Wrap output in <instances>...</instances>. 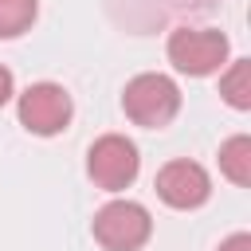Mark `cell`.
I'll return each mask as SVG.
<instances>
[{
  "mask_svg": "<svg viewBox=\"0 0 251 251\" xmlns=\"http://www.w3.org/2000/svg\"><path fill=\"white\" fill-rule=\"evenodd\" d=\"M122 106L137 126L161 129V126H169L176 118L180 90H176V82L169 75H137V78H129L126 94H122Z\"/></svg>",
  "mask_w": 251,
  "mask_h": 251,
  "instance_id": "cell-1",
  "label": "cell"
},
{
  "mask_svg": "<svg viewBox=\"0 0 251 251\" xmlns=\"http://www.w3.org/2000/svg\"><path fill=\"white\" fill-rule=\"evenodd\" d=\"M153 231V220L133 200H114L94 212V239L106 251H137Z\"/></svg>",
  "mask_w": 251,
  "mask_h": 251,
  "instance_id": "cell-2",
  "label": "cell"
},
{
  "mask_svg": "<svg viewBox=\"0 0 251 251\" xmlns=\"http://www.w3.org/2000/svg\"><path fill=\"white\" fill-rule=\"evenodd\" d=\"M169 59L184 75H212L227 59V35L216 27H176L169 35Z\"/></svg>",
  "mask_w": 251,
  "mask_h": 251,
  "instance_id": "cell-3",
  "label": "cell"
},
{
  "mask_svg": "<svg viewBox=\"0 0 251 251\" xmlns=\"http://www.w3.org/2000/svg\"><path fill=\"white\" fill-rule=\"evenodd\" d=\"M86 173L98 188H126L133 176H137V149L133 141H126L122 133H106L90 145V157H86Z\"/></svg>",
  "mask_w": 251,
  "mask_h": 251,
  "instance_id": "cell-4",
  "label": "cell"
},
{
  "mask_svg": "<svg viewBox=\"0 0 251 251\" xmlns=\"http://www.w3.org/2000/svg\"><path fill=\"white\" fill-rule=\"evenodd\" d=\"M20 122L24 129L39 133V137H51L59 129H67L71 122V94L55 82H35L20 94Z\"/></svg>",
  "mask_w": 251,
  "mask_h": 251,
  "instance_id": "cell-5",
  "label": "cell"
},
{
  "mask_svg": "<svg viewBox=\"0 0 251 251\" xmlns=\"http://www.w3.org/2000/svg\"><path fill=\"white\" fill-rule=\"evenodd\" d=\"M208 192H212L208 173L196 161H169L157 173V196L173 208H200L208 200Z\"/></svg>",
  "mask_w": 251,
  "mask_h": 251,
  "instance_id": "cell-6",
  "label": "cell"
},
{
  "mask_svg": "<svg viewBox=\"0 0 251 251\" xmlns=\"http://www.w3.org/2000/svg\"><path fill=\"white\" fill-rule=\"evenodd\" d=\"M220 169L235 180V184H247L251 180V137H227L220 145Z\"/></svg>",
  "mask_w": 251,
  "mask_h": 251,
  "instance_id": "cell-7",
  "label": "cell"
},
{
  "mask_svg": "<svg viewBox=\"0 0 251 251\" xmlns=\"http://www.w3.org/2000/svg\"><path fill=\"white\" fill-rule=\"evenodd\" d=\"M220 94L235 106V110H247L251 106V63L247 59H235L231 71L220 78Z\"/></svg>",
  "mask_w": 251,
  "mask_h": 251,
  "instance_id": "cell-8",
  "label": "cell"
},
{
  "mask_svg": "<svg viewBox=\"0 0 251 251\" xmlns=\"http://www.w3.org/2000/svg\"><path fill=\"white\" fill-rule=\"evenodd\" d=\"M39 0H0V39H12L31 27Z\"/></svg>",
  "mask_w": 251,
  "mask_h": 251,
  "instance_id": "cell-9",
  "label": "cell"
},
{
  "mask_svg": "<svg viewBox=\"0 0 251 251\" xmlns=\"http://www.w3.org/2000/svg\"><path fill=\"white\" fill-rule=\"evenodd\" d=\"M220 251H251V235H247V231H239V235L224 239V247H220Z\"/></svg>",
  "mask_w": 251,
  "mask_h": 251,
  "instance_id": "cell-10",
  "label": "cell"
},
{
  "mask_svg": "<svg viewBox=\"0 0 251 251\" xmlns=\"http://www.w3.org/2000/svg\"><path fill=\"white\" fill-rule=\"evenodd\" d=\"M12 98V71L8 67H0V106Z\"/></svg>",
  "mask_w": 251,
  "mask_h": 251,
  "instance_id": "cell-11",
  "label": "cell"
}]
</instances>
